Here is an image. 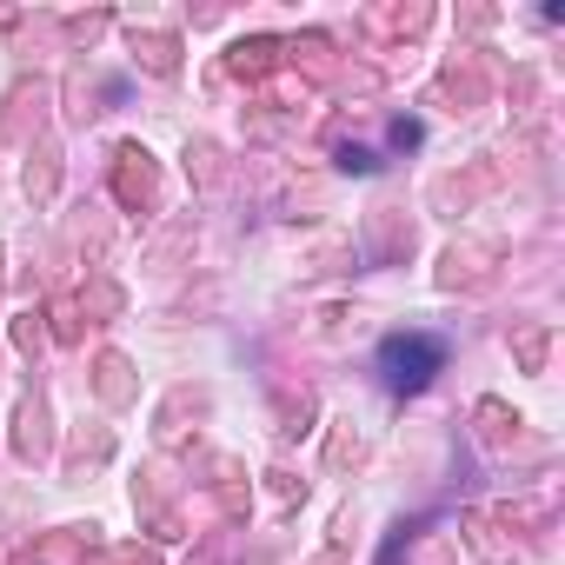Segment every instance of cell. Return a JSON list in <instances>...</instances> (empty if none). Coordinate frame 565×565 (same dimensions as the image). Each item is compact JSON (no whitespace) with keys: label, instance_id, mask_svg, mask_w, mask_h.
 I'll return each mask as SVG.
<instances>
[{"label":"cell","instance_id":"cell-1","mask_svg":"<svg viewBox=\"0 0 565 565\" xmlns=\"http://www.w3.org/2000/svg\"><path fill=\"white\" fill-rule=\"evenodd\" d=\"M373 373H380L386 393H426L433 373H446V347L433 333H393V340H380Z\"/></svg>","mask_w":565,"mask_h":565},{"label":"cell","instance_id":"cell-2","mask_svg":"<svg viewBox=\"0 0 565 565\" xmlns=\"http://www.w3.org/2000/svg\"><path fill=\"white\" fill-rule=\"evenodd\" d=\"M120 160H127V167H120V193H127V200H147V186H153V173H147V153H140V147H127Z\"/></svg>","mask_w":565,"mask_h":565},{"label":"cell","instance_id":"cell-3","mask_svg":"<svg viewBox=\"0 0 565 565\" xmlns=\"http://www.w3.org/2000/svg\"><path fill=\"white\" fill-rule=\"evenodd\" d=\"M340 167H347V173H373V167H380V160H373V153H366V147H347V153H340Z\"/></svg>","mask_w":565,"mask_h":565}]
</instances>
